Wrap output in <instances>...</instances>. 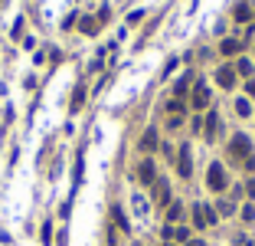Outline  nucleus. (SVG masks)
Masks as SVG:
<instances>
[{
	"mask_svg": "<svg viewBox=\"0 0 255 246\" xmlns=\"http://www.w3.org/2000/svg\"><path fill=\"white\" fill-rule=\"evenodd\" d=\"M236 115H242V119H249V115H252V105H249L246 99H236Z\"/></svg>",
	"mask_w": 255,
	"mask_h": 246,
	"instance_id": "nucleus-16",
	"label": "nucleus"
},
{
	"mask_svg": "<svg viewBox=\"0 0 255 246\" xmlns=\"http://www.w3.org/2000/svg\"><path fill=\"white\" fill-rule=\"evenodd\" d=\"M203 135H206V141H213V138L219 135V115H216V112H209V115H206V128H203Z\"/></svg>",
	"mask_w": 255,
	"mask_h": 246,
	"instance_id": "nucleus-9",
	"label": "nucleus"
},
{
	"mask_svg": "<svg viewBox=\"0 0 255 246\" xmlns=\"http://www.w3.org/2000/svg\"><path fill=\"white\" fill-rule=\"evenodd\" d=\"M216 214H223V217H232V214H236V204H232V200H219Z\"/></svg>",
	"mask_w": 255,
	"mask_h": 246,
	"instance_id": "nucleus-17",
	"label": "nucleus"
},
{
	"mask_svg": "<svg viewBox=\"0 0 255 246\" xmlns=\"http://www.w3.org/2000/svg\"><path fill=\"white\" fill-rule=\"evenodd\" d=\"M186 246H203V240H186Z\"/></svg>",
	"mask_w": 255,
	"mask_h": 246,
	"instance_id": "nucleus-25",
	"label": "nucleus"
},
{
	"mask_svg": "<svg viewBox=\"0 0 255 246\" xmlns=\"http://www.w3.org/2000/svg\"><path fill=\"white\" fill-rule=\"evenodd\" d=\"M138 177H141V184H154L157 181V167H154V161H151V158H144L138 164Z\"/></svg>",
	"mask_w": 255,
	"mask_h": 246,
	"instance_id": "nucleus-8",
	"label": "nucleus"
},
{
	"mask_svg": "<svg viewBox=\"0 0 255 246\" xmlns=\"http://www.w3.org/2000/svg\"><path fill=\"white\" fill-rule=\"evenodd\" d=\"M79 26H82V33H88V36H92V33L98 30V16H85V20H82Z\"/></svg>",
	"mask_w": 255,
	"mask_h": 246,
	"instance_id": "nucleus-15",
	"label": "nucleus"
},
{
	"mask_svg": "<svg viewBox=\"0 0 255 246\" xmlns=\"http://www.w3.org/2000/svg\"><path fill=\"white\" fill-rule=\"evenodd\" d=\"M157 148V128H147L141 135V151H154Z\"/></svg>",
	"mask_w": 255,
	"mask_h": 246,
	"instance_id": "nucleus-11",
	"label": "nucleus"
},
{
	"mask_svg": "<svg viewBox=\"0 0 255 246\" xmlns=\"http://www.w3.org/2000/svg\"><path fill=\"white\" fill-rule=\"evenodd\" d=\"M216 220H219V214L213 210V207H206V204H193V223L200 227V230H206V227H216Z\"/></svg>",
	"mask_w": 255,
	"mask_h": 246,
	"instance_id": "nucleus-2",
	"label": "nucleus"
},
{
	"mask_svg": "<svg viewBox=\"0 0 255 246\" xmlns=\"http://www.w3.org/2000/svg\"><path fill=\"white\" fill-rule=\"evenodd\" d=\"M246 194H249V197H255V181H249V184H246Z\"/></svg>",
	"mask_w": 255,
	"mask_h": 246,
	"instance_id": "nucleus-24",
	"label": "nucleus"
},
{
	"mask_svg": "<svg viewBox=\"0 0 255 246\" xmlns=\"http://www.w3.org/2000/svg\"><path fill=\"white\" fill-rule=\"evenodd\" d=\"M111 220H115V223L121 227L124 233L131 230V223H128V217H124V210H121V207H111Z\"/></svg>",
	"mask_w": 255,
	"mask_h": 246,
	"instance_id": "nucleus-13",
	"label": "nucleus"
},
{
	"mask_svg": "<svg viewBox=\"0 0 255 246\" xmlns=\"http://www.w3.org/2000/svg\"><path fill=\"white\" fill-rule=\"evenodd\" d=\"M190 102H193L196 112H203V109L209 105V89H206V82H203V79L193 86V99H190Z\"/></svg>",
	"mask_w": 255,
	"mask_h": 246,
	"instance_id": "nucleus-7",
	"label": "nucleus"
},
{
	"mask_svg": "<svg viewBox=\"0 0 255 246\" xmlns=\"http://www.w3.org/2000/svg\"><path fill=\"white\" fill-rule=\"evenodd\" d=\"M229 158L232 161H249V158H252V141H249L246 135H232V141H229Z\"/></svg>",
	"mask_w": 255,
	"mask_h": 246,
	"instance_id": "nucleus-1",
	"label": "nucleus"
},
{
	"mask_svg": "<svg viewBox=\"0 0 255 246\" xmlns=\"http://www.w3.org/2000/svg\"><path fill=\"white\" fill-rule=\"evenodd\" d=\"M246 92H249V99H255V76L246 82Z\"/></svg>",
	"mask_w": 255,
	"mask_h": 246,
	"instance_id": "nucleus-23",
	"label": "nucleus"
},
{
	"mask_svg": "<svg viewBox=\"0 0 255 246\" xmlns=\"http://www.w3.org/2000/svg\"><path fill=\"white\" fill-rule=\"evenodd\" d=\"M249 16H252V10H249V3H239V7H236V20H239V23H246Z\"/></svg>",
	"mask_w": 255,
	"mask_h": 246,
	"instance_id": "nucleus-18",
	"label": "nucleus"
},
{
	"mask_svg": "<svg viewBox=\"0 0 255 246\" xmlns=\"http://www.w3.org/2000/svg\"><path fill=\"white\" fill-rule=\"evenodd\" d=\"M173 240H190V230H186V227H173Z\"/></svg>",
	"mask_w": 255,
	"mask_h": 246,
	"instance_id": "nucleus-21",
	"label": "nucleus"
},
{
	"mask_svg": "<svg viewBox=\"0 0 255 246\" xmlns=\"http://www.w3.org/2000/svg\"><path fill=\"white\" fill-rule=\"evenodd\" d=\"M180 220H183V204L170 200V207H167V223L173 227V223H180Z\"/></svg>",
	"mask_w": 255,
	"mask_h": 246,
	"instance_id": "nucleus-10",
	"label": "nucleus"
},
{
	"mask_svg": "<svg viewBox=\"0 0 255 246\" xmlns=\"http://www.w3.org/2000/svg\"><path fill=\"white\" fill-rule=\"evenodd\" d=\"M82 102H85V92H82V89H76V96H72V112L82 109Z\"/></svg>",
	"mask_w": 255,
	"mask_h": 246,
	"instance_id": "nucleus-19",
	"label": "nucleus"
},
{
	"mask_svg": "<svg viewBox=\"0 0 255 246\" xmlns=\"http://www.w3.org/2000/svg\"><path fill=\"white\" fill-rule=\"evenodd\" d=\"M49 240H53V223H46V227H43V243L49 246Z\"/></svg>",
	"mask_w": 255,
	"mask_h": 246,
	"instance_id": "nucleus-22",
	"label": "nucleus"
},
{
	"mask_svg": "<svg viewBox=\"0 0 255 246\" xmlns=\"http://www.w3.org/2000/svg\"><path fill=\"white\" fill-rule=\"evenodd\" d=\"M151 200H154V207H170V184L164 177L151 184Z\"/></svg>",
	"mask_w": 255,
	"mask_h": 246,
	"instance_id": "nucleus-3",
	"label": "nucleus"
},
{
	"mask_svg": "<svg viewBox=\"0 0 255 246\" xmlns=\"http://www.w3.org/2000/svg\"><path fill=\"white\" fill-rule=\"evenodd\" d=\"M239 49H242V40H223L219 43V53L223 56H236Z\"/></svg>",
	"mask_w": 255,
	"mask_h": 246,
	"instance_id": "nucleus-12",
	"label": "nucleus"
},
{
	"mask_svg": "<svg viewBox=\"0 0 255 246\" xmlns=\"http://www.w3.org/2000/svg\"><path fill=\"white\" fill-rule=\"evenodd\" d=\"M177 174H180V177H190V174H193V161H190V144H180V154H177Z\"/></svg>",
	"mask_w": 255,
	"mask_h": 246,
	"instance_id": "nucleus-5",
	"label": "nucleus"
},
{
	"mask_svg": "<svg viewBox=\"0 0 255 246\" xmlns=\"http://www.w3.org/2000/svg\"><path fill=\"white\" fill-rule=\"evenodd\" d=\"M252 72H255V66L249 63V59H239V63H236V76H249V79H252Z\"/></svg>",
	"mask_w": 255,
	"mask_h": 246,
	"instance_id": "nucleus-14",
	"label": "nucleus"
},
{
	"mask_svg": "<svg viewBox=\"0 0 255 246\" xmlns=\"http://www.w3.org/2000/svg\"><path fill=\"white\" fill-rule=\"evenodd\" d=\"M206 184H209V191H226V171H223V164H209V171H206Z\"/></svg>",
	"mask_w": 255,
	"mask_h": 246,
	"instance_id": "nucleus-4",
	"label": "nucleus"
},
{
	"mask_svg": "<svg viewBox=\"0 0 255 246\" xmlns=\"http://www.w3.org/2000/svg\"><path fill=\"white\" fill-rule=\"evenodd\" d=\"M242 220H246V223H252V220H255V207H252V204L242 207Z\"/></svg>",
	"mask_w": 255,
	"mask_h": 246,
	"instance_id": "nucleus-20",
	"label": "nucleus"
},
{
	"mask_svg": "<svg viewBox=\"0 0 255 246\" xmlns=\"http://www.w3.org/2000/svg\"><path fill=\"white\" fill-rule=\"evenodd\" d=\"M236 79H239V76H236V66H219L216 69V86H223V89H232L236 86Z\"/></svg>",
	"mask_w": 255,
	"mask_h": 246,
	"instance_id": "nucleus-6",
	"label": "nucleus"
}]
</instances>
